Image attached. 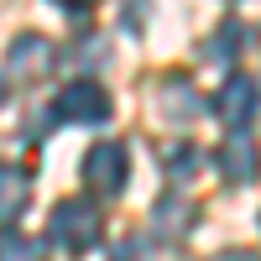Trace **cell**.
<instances>
[{"label": "cell", "instance_id": "2e32d148", "mask_svg": "<svg viewBox=\"0 0 261 261\" xmlns=\"http://www.w3.org/2000/svg\"><path fill=\"white\" fill-rule=\"evenodd\" d=\"M0 99H6V89H0Z\"/></svg>", "mask_w": 261, "mask_h": 261}, {"label": "cell", "instance_id": "4fadbf2b", "mask_svg": "<svg viewBox=\"0 0 261 261\" xmlns=\"http://www.w3.org/2000/svg\"><path fill=\"white\" fill-rule=\"evenodd\" d=\"M136 256H141V241H125V246H120V256H115V261H136Z\"/></svg>", "mask_w": 261, "mask_h": 261}, {"label": "cell", "instance_id": "5b68a950", "mask_svg": "<svg viewBox=\"0 0 261 261\" xmlns=\"http://www.w3.org/2000/svg\"><path fill=\"white\" fill-rule=\"evenodd\" d=\"M58 68V47L47 37H37V32H27V37H16L11 42V73L21 79V84H37V79H47Z\"/></svg>", "mask_w": 261, "mask_h": 261}, {"label": "cell", "instance_id": "9c48e42d", "mask_svg": "<svg viewBox=\"0 0 261 261\" xmlns=\"http://www.w3.org/2000/svg\"><path fill=\"white\" fill-rule=\"evenodd\" d=\"M151 220H157V230H162V235H183V230H193L199 209H193L188 199H178V193H167V199L151 209Z\"/></svg>", "mask_w": 261, "mask_h": 261}, {"label": "cell", "instance_id": "277c9868", "mask_svg": "<svg viewBox=\"0 0 261 261\" xmlns=\"http://www.w3.org/2000/svg\"><path fill=\"white\" fill-rule=\"evenodd\" d=\"M125 172H130V162H125V146L120 141H99V146H89V157H84V183L89 188H99V193H115L125 188Z\"/></svg>", "mask_w": 261, "mask_h": 261}, {"label": "cell", "instance_id": "5bb4252c", "mask_svg": "<svg viewBox=\"0 0 261 261\" xmlns=\"http://www.w3.org/2000/svg\"><path fill=\"white\" fill-rule=\"evenodd\" d=\"M220 261H261V256H256V251H225Z\"/></svg>", "mask_w": 261, "mask_h": 261}, {"label": "cell", "instance_id": "7c38bea8", "mask_svg": "<svg viewBox=\"0 0 261 261\" xmlns=\"http://www.w3.org/2000/svg\"><path fill=\"white\" fill-rule=\"evenodd\" d=\"M241 37H246V32L235 27V21H225V27H220V32L209 37V47H204V58H209V63H225V58H235V47H241Z\"/></svg>", "mask_w": 261, "mask_h": 261}, {"label": "cell", "instance_id": "6da1fadb", "mask_svg": "<svg viewBox=\"0 0 261 261\" xmlns=\"http://www.w3.org/2000/svg\"><path fill=\"white\" fill-rule=\"evenodd\" d=\"M99 209L89 204V199H63L58 209H53V241L63 246V251H89L94 241H99Z\"/></svg>", "mask_w": 261, "mask_h": 261}, {"label": "cell", "instance_id": "ba28073f", "mask_svg": "<svg viewBox=\"0 0 261 261\" xmlns=\"http://www.w3.org/2000/svg\"><path fill=\"white\" fill-rule=\"evenodd\" d=\"M32 204V188H27V172L16 162H0V225H16Z\"/></svg>", "mask_w": 261, "mask_h": 261}, {"label": "cell", "instance_id": "9a60e30c", "mask_svg": "<svg viewBox=\"0 0 261 261\" xmlns=\"http://www.w3.org/2000/svg\"><path fill=\"white\" fill-rule=\"evenodd\" d=\"M53 6H63V11H84V6H94V0H53Z\"/></svg>", "mask_w": 261, "mask_h": 261}, {"label": "cell", "instance_id": "3957f363", "mask_svg": "<svg viewBox=\"0 0 261 261\" xmlns=\"http://www.w3.org/2000/svg\"><path fill=\"white\" fill-rule=\"evenodd\" d=\"M214 115H220L225 125H251L256 115H261V84L251 79V73H235V79H225V89L214 94Z\"/></svg>", "mask_w": 261, "mask_h": 261}, {"label": "cell", "instance_id": "7a4b0ae2", "mask_svg": "<svg viewBox=\"0 0 261 261\" xmlns=\"http://www.w3.org/2000/svg\"><path fill=\"white\" fill-rule=\"evenodd\" d=\"M110 94H105V84L94 79H79V84H63V94H58V120H68V125H94V120H110Z\"/></svg>", "mask_w": 261, "mask_h": 261}, {"label": "cell", "instance_id": "8992f818", "mask_svg": "<svg viewBox=\"0 0 261 261\" xmlns=\"http://www.w3.org/2000/svg\"><path fill=\"white\" fill-rule=\"evenodd\" d=\"M220 172H225L235 188H246V183L261 178V146L246 136V130H235V136L220 146Z\"/></svg>", "mask_w": 261, "mask_h": 261}, {"label": "cell", "instance_id": "52a82bcc", "mask_svg": "<svg viewBox=\"0 0 261 261\" xmlns=\"http://www.w3.org/2000/svg\"><path fill=\"white\" fill-rule=\"evenodd\" d=\"M204 110H209V105L199 99V89H193L188 79H178V73H172V79H162V115H167V120L188 125V120H199Z\"/></svg>", "mask_w": 261, "mask_h": 261}, {"label": "cell", "instance_id": "8fae6325", "mask_svg": "<svg viewBox=\"0 0 261 261\" xmlns=\"http://www.w3.org/2000/svg\"><path fill=\"white\" fill-rule=\"evenodd\" d=\"M0 261H47V251L32 235H0Z\"/></svg>", "mask_w": 261, "mask_h": 261}, {"label": "cell", "instance_id": "30bf717a", "mask_svg": "<svg viewBox=\"0 0 261 261\" xmlns=\"http://www.w3.org/2000/svg\"><path fill=\"white\" fill-rule=\"evenodd\" d=\"M162 162H167V178L172 183H188L193 172H199V151H193V141H172L162 151Z\"/></svg>", "mask_w": 261, "mask_h": 261}]
</instances>
